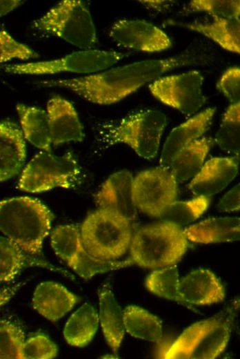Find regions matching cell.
<instances>
[{
  "instance_id": "6da1fadb",
  "label": "cell",
  "mask_w": 240,
  "mask_h": 359,
  "mask_svg": "<svg viewBox=\"0 0 240 359\" xmlns=\"http://www.w3.org/2000/svg\"><path fill=\"white\" fill-rule=\"evenodd\" d=\"M206 62V57L203 54L186 50L168 58L137 61L96 75L46 80L39 84L46 87L66 88L90 102L106 105L124 99L170 70Z\"/></svg>"
},
{
  "instance_id": "7a4b0ae2",
  "label": "cell",
  "mask_w": 240,
  "mask_h": 359,
  "mask_svg": "<svg viewBox=\"0 0 240 359\" xmlns=\"http://www.w3.org/2000/svg\"><path fill=\"white\" fill-rule=\"evenodd\" d=\"M52 220V212L37 199L16 197L0 200V232L30 255L41 253Z\"/></svg>"
},
{
  "instance_id": "3957f363",
  "label": "cell",
  "mask_w": 240,
  "mask_h": 359,
  "mask_svg": "<svg viewBox=\"0 0 240 359\" xmlns=\"http://www.w3.org/2000/svg\"><path fill=\"white\" fill-rule=\"evenodd\" d=\"M187 248L188 240L181 226L165 221L137 229L129 246L133 264L147 269L176 264Z\"/></svg>"
},
{
  "instance_id": "277c9868",
  "label": "cell",
  "mask_w": 240,
  "mask_h": 359,
  "mask_svg": "<svg viewBox=\"0 0 240 359\" xmlns=\"http://www.w3.org/2000/svg\"><path fill=\"white\" fill-rule=\"evenodd\" d=\"M233 309L197 322L187 329L170 346L164 358L213 359L226 348L230 337Z\"/></svg>"
},
{
  "instance_id": "5b68a950",
  "label": "cell",
  "mask_w": 240,
  "mask_h": 359,
  "mask_svg": "<svg viewBox=\"0 0 240 359\" xmlns=\"http://www.w3.org/2000/svg\"><path fill=\"white\" fill-rule=\"evenodd\" d=\"M80 233L88 253L105 261L117 260L123 255L132 236L130 220L114 211L101 208L86 217Z\"/></svg>"
},
{
  "instance_id": "8992f818",
  "label": "cell",
  "mask_w": 240,
  "mask_h": 359,
  "mask_svg": "<svg viewBox=\"0 0 240 359\" xmlns=\"http://www.w3.org/2000/svg\"><path fill=\"white\" fill-rule=\"evenodd\" d=\"M34 26L80 48L88 49L97 43L96 30L91 14L81 1H60L36 20Z\"/></svg>"
},
{
  "instance_id": "52a82bcc",
  "label": "cell",
  "mask_w": 240,
  "mask_h": 359,
  "mask_svg": "<svg viewBox=\"0 0 240 359\" xmlns=\"http://www.w3.org/2000/svg\"><path fill=\"white\" fill-rule=\"evenodd\" d=\"M166 122V115L159 110L139 111L109 126L104 141L108 144H125L141 157L151 159L157 155Z\"/></svg>"
},
{
  "instance_id": "ba28073f",
  "label": "cell",
  "mask_w": 240,
  "mask_h": 359,
  "mask_svg": "<svg viewBox=\"0 0 240 359\" xmlns=\"http://www.w3.org/2000/svg\"><path fill=\"white\" fill-rule=\"evenodd\" d=\"M79 168L72 153L56 155L43 151L36 154L26 165L18 188L34 193L55 188H70L79 179Z\"/></svg>"
},
{
  "instance_id": "9c48e42d",
  "label": "cell",
  "mask_w": 240,
  "mask_h": 359,
  "mask_svg": "<svg viewBox=\"0 0 240 359\" xmlns=\"http://www.w3.org/2000/svg\"><path fill=\"white\" fill-rule=\"evenodd\" d=\"M50 244L55 254L77 275L88 280L97 273L116 270L133 264L130 258L105 261L90 255L82 243L80 229L74 224L57 226L51 233Z\"/></svg>"
},
{
  "instance_id": "30bf717a",
  "label": "cell",
  "mask_w": 240,
  "mask_h": 359,
  "mask_svg": "<svg viewBox=\"0 0 240 359\" xmlns=\"http://www.w3.org/2000/svg\"><path fill=\"white\" fill-rule=\"evenodd\" d=\"M126 56V54L116 51L85 50L57 59L8 65L3 68L6 72L12 74L92 73L113 66Z\"/></svg>"
},
{
  "instance_id": "8fae6325",
  "label": "cell",
  "mask_w": 240,
  "mask_h": 359,
  "mask_svg": "<svg viewBox=\"0 0 240 359\" xmlns=\"http://www.w3.org/2000/svg\"><path fill=\"white\" fill-rule=\"evenodd\" d=\"M177 183L168 169L160 166L140 172L133 178L132 184L136 208L149 216L160 217L176 201Z\"/></svg>"
},
{
  "instance_id": "7c38bea8",
  "label": "cell",
  "mask_w": 240,
  "mask_h": 359,
  "mask_svg": "<svg viewBox=\"0 0 240 359\" xmlns=\"http://www.w3.org/2000/svg\"><path fill=\"white\" fill-rule=\"evenodd\" d=\"M203 77L199 71L163 76L149 84L151 93L166 105L190 116L206 103L203 93Z\"/></svg>"
},
{
  "instance_id": "4fadbf2b",
  "label": "cell",
  "mask_w": 240,
  "mask_h": 359,
  "mask_svg": "<svg viewBox=\"0 0 240 359\" xmlns=\"http://www.w3.org/2000/svg\"><path fill=\"white\" fill-rule=\"evenodd\" d=\"M110 37L121 46L143 52H160L172 46L163 30L144 20H119L112 25Z\"/></svg>"
},
{
  "instance_id": "5bb4252c",
  "label": "cell",
  "mask_w": 240,
  "mask_h": 359,
  "mask_svg": "<svg viewBox=\"0 0 240 359\" xmlns=\"http://www.w3.org/2000/svg\"><path fill=\"white\" fill-rule=\"evenodd\" d=\"M239 162V156L210 159L192 177L188 188L196 196L209 197L219 193L236 177Z\"/></svg>"
},
{
  "instance_id": "9a60e30c",
  "label": "cell",
  "mask_w": 240,
  "mask_h": 359,
  "mask_svg": "<svg viewBox=\"0 0 240 359\" xmlns=\"http://www.w3.org/2000/svg\"><path fill=\"white\" fill-rule=\"evenodd\" d=\"M132 175L126 170L110 176L95 195L101 208L114 211L130 222L137 217V208L132 197Z\"/></svg>"
},
{
  "instance_id": "2e32d148",
  "label": "cell",
  "mask_w": 240,
  "mask_h": 359,
  "mask_svg": "<svg viewBox=\"0 0 240 359\" xmlns=\"http://www.w3.org/2000/svg\"><path fill=\"white\" fill-rule=\"evenodd\" d=\"M216 109L208 108L174 128L167 138L159 159L160 167L168 169L174 158L199 139L210 127Z\"/></svg>"
},
{
  "instance_id": "e0dca14e",
  "label": "cell",
  "mask_w": 240,
  "mask_h": 359,
  "mask_svg": "<svg viewBox=\"0 0 240 359\" xmlns=\"http://www.w3.org/2000/svg\"><path fill=\"white\" fill-rule=\"evenodd\" d=\"M46 113L52 144L59 145L83 140V127L72 103L59 96L53 97L48 101Z\"/></svg>"
},
{
  "instance_id": "ac0fdd59",
  "label": "cell",
  "mask_w": 240,
  "mask_h": 359,
  "mask_svg": "<svg viewBox=\"0 0 240 359\" xmlns=\"http://www.w3.org/2000/svg\"><path fill=\"white\" fill-rule=\"evenodd\" d=\"M177 291L184 303L195 305H209L225 298L221 282L207 269L195 270L183 278L179 280Z\"/></svg>"
},
{
  "instance_id": "d6986e66",
  "label": "cell",
  "mask_w": 240,
  "mask_h": 359,
  "mask_svg": "<svg viewBox=\"0 0 240 359\" xmlns=\"http://www.w3.org/2000/svg\"><path fill=\"white\" fill-rule=\"evenodd\" d=\"M79 298L63 285L55 282H43L35 289L32 307L42 316L56 322L70 311Z\"/></svg>"
},
{
  "instance_id": "ffe728a7",
  "label": "cell",
  "mask_w": 240,
  "mask_h": 359,
  "mask_svg": "<svg viewBox=\"0 0 240 359\" xmlns=\"http://www.w3.org/2000/svg\"><path fill=\"white\" fill-rule=\"evenodd\" d=\"M26 156L24 137L19 126L8 121L0 122V182L18 173Z\"/></svg>"
},
{
  "instance_id": "44dd1931",
  "label": "cell",
  "mask_w": 240,
  "mask_h": 359,
  "mask_svg": "<svg viewBox=\"0 0 240 359\" xmlns=\"http://www.w3.org/2000/svg\"><path fill=\"white\" fill-rule=\"evenodd\" d=\"M238 217H213L183 230L187 240L201 244L231 242L239 240Z\"/></svg>"
},
{
  "instance_id": "7402d4cb",
  "label": "cell",
  "mask_w": 240,
  "mask_h": 359,
  "mask_svg": "<svg viewBox=\"0 0 240 359\" xmlns=\"http://www.w3.org/2000/svg\"><path fill=\"white\" fill-rule=\"evenodd\" d=\"M99 321L108 345L117 353L125 334L123 314L109 283L99 290Z\"/></svg>"
},
{
  "instance_id": "603a6c76",
  "label": "cell",
  "mask_w": 240,
  "mask_h": 359,
  "mask_svg": "<svg viewBox=\"0 0 240 359\" xmlns=\"http://www.w3.org/2000/svg\"><path fill=\"white\" fill-rule=\"evenodd\" d=\"M21 132L34 146L49 151L52 139L47 113L43 110L22 104L17 105Z\"/></svg>"
},
{
  "instance_id": "cb8c5ba5",
  "label": "cell",
  "mask_w": 240,
  "mask_h": 359,
  "mask_svg": "<svg viewBox=\"0 0 240 359\" xmlns=\"http://www.w3.org/2000/svg\"><path fill=\"white\" fill-rule=\"evenodd\" d=\"M176 24L205 35L228 51L240 52L239 17L214 19L210 23H177Z\"/></svg>"
},
{
  "instance_id": "d4e9b609",
  "label": "cell",
  "mask_w": 240,
  "mask_h": 359,
  "mask_svg": "<svg viewBox=\"0 0 240 359\" xmlns=\"http://www.w3.org/2000/svg\"><path fill=\"white\" fill-rule=\"evenodd\" d=\"M213 144L208 137L198 139L183 149L172 160L168 170L177 182L193 177L200 170Z\"/></svg>"
},
{
  "instance_id": "484cf974",
  "label": "cell",
  "mask_w": 240,
  "mask_h": 359,
  "mask_svg": "<svg viewBox=\"0 0 240 359\" xmlns=\"http://www.w3.org/2000/svg\"><path fill=\"white\" fill-rule=\"evenodd\" d=\"M99 326V316L88 303L83 304L68 320L63 336L70 345L83 347L94 338Z\"/></svg>"
},
{
  "instance_id": "4316f807",
  "label": "cell",
  "mask_w": 240,
  "mask_h": 359,
  "mask_svg": "<svg viewBox=\"0 0 240 359\" xmlns=\"http://www.w3.org/2000/svg\"><path fill=\"white\" fill-rule=\"evenodd\" d=\"M125 330L132 336L157 342L162 337V322L143 308L130 305L123 311Z\"/></svg>"
},
{
  "instance_id": "83f0119b",
  "label": "cell",
  "mask_w": 240,
  "mask_h": 359,
  "mask_svg": "<svg viewBox=\"0 0 240 359\" xmlns=\"http://www.w3.org/2000/svg\"><path fill=\"white\" fill-rule=\"evenodd\" d=\"M239 132L240 104H231L223 115L214 142L222 151L239 156Z\"/></svg>"
},
{
  "instance_id": "f1b7e54d",
  "label": "cell",
  "mask_w": 240,
  "mask_h": 359,
  "mask_svg": "<svg viewBox=\"0 0 240 359\" xmlns=\"http://www.w3.org/2000/svg\"><path fill=\"white\" fill-rule=\"evenodd\" d=\"M209 197L197 196L187 201H175L160 217L161 221L169 222L179 226L198 219L208 208Z\"/></svg>"
},
{
  "instance_id": "f546056e",
  "label": "cell",
  "mask_w": 240,
  "mask_h": 359,
  "mask_svg": "<svg viewBox=\"0 0 240 359\" xmlns=\"http://www.w3.org/2000/svg\"><path fill=\"white\" fill-rule=\"evenodd\" d=\"M179 282L177 264H172L152 271L146 280V287L159 297L185 304L177 291Z\"/></svg>"
},
{
  "instance_id": "4dcf8cb0",
  "label": "cell",
  "mask_w": 240,
  "mask_h": 359,
  "mask_svg": "<svg viewBox=\"0 0 240 359\" xmlns=\"http://www.w3.org/2000/svg\"><path fill=\"white\" fill-rule=\"evenodd\" d=\"M26 252L15 242L0 236V284L12 280L26 262Z\"/></svg>"
},
{
  "instance_id": "1f68e13d",
  "label": "cell",
  "mask_w": 240,
  "mask_h": 359,
  "mask_svg": "<svg viewBox=\"0 0 240 359\" xmlns=\"http://www.w3.org/2000/svg\"><path fill=\"white\" fill-rule=\"evenodd\" d=\"M25 341L23 330L14 323L0 320V359H19Z\"/></svg>"
},
{
  "instance_id": "d6a6232c",
  "label": "cell",
  "mask_w": 240,
  "mask_h": 359,
  "mask_svg": "<svg viewBox=\"0 0 240 359\" xmlns=\"http://www.w3.org/2000/svg\"><path fill=\"white\" fill-rule=\"evenodd\" d=\"M188 12H205L214 19L239 17L240 1L238 0H193L188 4Z\"/></svg>"
},
{
  "instance_id": "836d02e7",
  "label": "cell",
  "mask_w": 240,
  "mask_h": 359,
  "mask_svg": "<svg viewBox=\"0 0 240 359\" xmlns=\"http://www.w3.org/2000/svg\"><path fill=\"white\" fill-rule=\"evenodd\" d=\"M57 347L43 335H36L25 340L21 349V358L51 359L57 354Z\"/></svg>"
},
{
  "instance_id": "e575fe53",
  "label": "cell",
  "mask_w": 240,
  "mask_h": 359,
  "mask_svg": "<svg viewBox=\"0 0 240 359\" xmlns=\"http://www.w3.org/2000/svg\"><path fill=\"white\" fill-rule=\"evenodd\" d=\"M38 55L28 46L19 43L7 32L0 30V64L14 59H28Z\"/></svg>"
},
{
  "instance_id": "d590c367",
  "label": "cell",
  "mask_w": 240,
  "mask_h": 359,
  "mask_svg": "<svg viewBox=\"0 0 240 359\" xmlns=\"http://www.w3.org/2000/svg\"><path fill=\"white\" fill-rule=\"evenodd\" d=\"M217 88L225 95L231 104L239 103V67L233 66L226 70L219 80Z\"/></svg>"
},
{
  "instance_id": "8d00e7d4",
  "label": "cell",
  "mask_w": 240,
  "mask_h": 359,
  "mask_svg": "<svg viewBox=\"0 0 240 359\" xmlns=\"http://www.w3.org/2000/svg\"><path fill=\"white\" fill-rule=\"evenodd\" d=\"M239 184H237L220 200L217 209L222 212H232L239 211Z\"/></svg>"
},
{
  "instance_id": "74e56055",
  "label": "cell",
  "mask_w": 240,
  "mask_h": 359,
  "mask_svg": "<svg viewBox=\"0 0 240 359\" xmlns=\"http://www.w3.org/2000/svg\"><path fill=\"white\" fill-rule=\"evenodd\" d=\"M21 284L14 286L0 289V307L8 302L16 293Z\"/></svg>"
},
{
  "instance_id": "f35d334b",
  "label": "cell",
  "mask_w": 240,
  "mask_h": 359,
  "mask_svg": "<svg viewBox=\"0 0 240 359\" xmlns=\"http://www.w3.org/2000/svg\"><path fill=\"white\" fill-rule=\"evenodd\" d=\"M143 5L148 8L154 10L162 11L168 8L172 3L170 1H139Z\"/></svg>"
},
{
  "instance_id": "ab89813d",
  "label": "cell",
  "mask_w": 240,
  "mask_h": 359,
  "mask_svg": "<svg viewBox=\"0 0 240 359\" xmlns=\"http://www.w3.org/2000/svg\"><path fill=\"white\" fill-rule=\"evenodd\" d=\"M23 1H0V17L6 14L19 6Z\"/></svg>"
}]
</instances>
